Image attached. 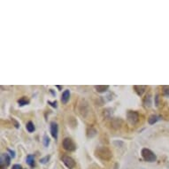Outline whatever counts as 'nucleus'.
I'll list each match as a JSON object with an SVG mask.
<instances>
[{"mask_svg":"<svg viewBox=\"0 0 169 169\" xmlns=\"http://www.w3.org/2000/svg\"><path fill=\"white\" fill-rule=\"evenodd\" d=\"M95 155L97 158H98L99 159L104 160V161H109L113 158V153L110 151V149L105 146L97 148L95 151Z\"/></svg>","mask_w":169,"mask_h":169,"instance_id":"nucleus-1","label":"nucleus"},{"mask_svg":"<svg viewBox=\"0 0 169 169\" xmlns=\"http://www.w3.org/2000/svg\"><path fill=\"white\" fill-rule=\"evenodd\" d=\"M141 154H142L143 159L147 162H151L152 163V162L156 161V159H157L156 154L154 153L153 152H152L150 149H147V148L142 149Z\"/></svg>","mask_w":169,"mask_h":169,"instance_id":"nucleus-2","label":"nucleus"},{"mask_svg":"<svg viewBox=\"0 0 169 169\" xmlns=\"http://www.w3.org/2000/svg\"><path fill=\"white\" fill-rule=\"evenodd\" d=\"M62 145L66 151H68V152H74L76 149V145H75V142L69 137H67L63 140Z\"/></svg>","mask_w":169,"mask_h":169,"instance_id":"nucleus-3","label":"nucleus"},{"mask_svg":"<svg viewBox=\"0 0 169 169\" xmlns=\"http://www.w3.org/2000/svg\"><path fill=\"white\" fill-rule=\"evenodd\" d=\"M139 113L136 111H129L127 113V119L131 125H136L139 121Z\"/></svg>","mask_w":169,"mask_h":169,"instance_id":"nucleus-4","label":"nucleus"},{"mask_svg":"<svg viewBox=\"0 0 169 169\" xmlns=\"http://www.w3.org/2000/svg\"><path fill=\"white\" fill-rule=\"evenodd\" d=\"M62 161L65 164V166L69 169H73L75 167L76 163L75 161V159L73 158H71L69 156H63L62 157Z\"/></svg>","mask_w":169,"mask_h":169,"instance_id":"nucleus-5","label":"nucleus"},{"mask_svg":"<svg viewBox=\"0 0 169 169\" xmlns=\"http://www.w3.org/2000/svg\"><path fill=\"white\" fill-rule=\"evenodd\" d=\"M11 163V158L7 153H3L0 157V166L6 167Z\"/></svg>","mask_w":169,"mask_h":169,"instance_id":"nucleus-6","label":"nucleus"},{"mask_svg":"<svg viewBox=\"0 0 169 169\" xmlns=\"http://www.w3.org/2000/svg\"><path fill=\"white\" fill-rule=\"evenodd\" d=\"M51 134L55 140L58 139V134H59V126L56 122H51Z\"/></svg>","mask_w":169,"mask_h":169,"instance_id":"nucleus-7","label":"nucleus"},{"mask_svg":"<svg viewBox=\"0 0 169 169\" xmlns=\"http://www.w3.org/2000/svg\"><path fill=\"white\" fill-rule=\"evenodd\" d=\"M122 123L123 121L121 119H120V118H115V119H113V120L112 121L111 125H112V127H113L114 129H121V127L122 126Z\"/></svg>","mask_w":169,"mask_h":169,"instance_id":"nucleus-8","label":"nucleus"},{"mask_svg":"<svg viewBox=\"0 0 169 169\" xmlns=\"http://www.w3.org/2000/svg\"><path fill=\"white\" fill-rule=\"evenodd\" d=\"M69 98H70V91H69V90H65L64 92L62 93L61 102L64 104V105H66V104L69 101Z\"/></svg>","mask_w":169,"mask_h":169,"instance_id":"nucleus-9","label":"nucleus"},{"mask_svg":"<svg viewBox=\"0 0 169 169\" xmlns=\"http://www.w3.org/2000/svg\"><path fill=\"white\" fill-rule=\"evenodd\" d=\"M134 90H135V91L136 92V94L138 96H142L145 91L146 87L145 86H141V85H135L134 86Z\"/></svg>","mask_w":169,"mask_h":169,"instance_id":"nucleus-10","label":"nucleus"},{"mask_svg":"<svg viewBox=\"0 0 169 169\" xmlns=\"http://www.w3.org/2000/svg\"><path fill=\"white\" fill-rule=\"evenodd\" d=\"M97 130L92 128V127H90V128H88V129L86 131V135H87V137L88 138H93L94 136H97Z\"/></svg>","mask_w":169,"mask_h":169,"instance_id":"nucleus-11","label":"nucleus"},{"mask_svg":"<svg viewBox=\"0 0 169 169\" xmlns=\"http://www.w3.org/2000/svg\"><path fill=\"white\" fill-rule=\"evenodd\" d=\"M95 89L98 93H105L108 90L109 86L108 85H97L95 86Z\"/></svg>","mask_w":169,"mask_h":169,"instance_id":"nucleus-12","label":"nucleus"},{"mask_svg":"<svg viewBox=\"0 0 169 169\" xmlns=\"http://www.w3.org/2000/svg\"><path fill=\"white\" fill-rule=\"evenodd\" d=\"M26 162L29 167H35V157H34V155H28L27 158H26Z\"/></svg>","mask_w":169,"mask_h":169,"instance_id":"nucleus-13","label":"nucleus"},{"mask_svg":"<svg viewBox=\"0 0 169 169\" xmlns=\"http://www.w3.org/2000/svg\"><path fill=\"white\" fill-rule=\"evenodd\" d=\"M159 120H160V118H159V116L153 114V115H152L149 117V119H148V122H149L150 125H153V124H155V123L157 122L158 121H159Z\"/></svg>","mask_w":169,"mask_h":169,"instance_id":"nucleus-14","label":"nucleus"},{"mask_svg":"<svg viewBox=\"0 0 169 169\" xmlns=\"http://www.w3.org/2000/svg\"><path fill=\"white\" fill-rule=\"evenodd\" d=\"M144 105L145 107H150L152 106V97L151 95H147L145 97V98L144 99Z\"/></svg>","mask_w":169,"mask_h":169,"instance_id":"nucleus-15","label":"nucleus"},{"mask_svg":"<svg viewBox=\"0 0 169 169\" xmlns=\"http://www.w3.org/2000/svg\"><path fill=\"white\" fill-rule=\"evenodd\" d=\"M18 104H19L20 106H26V105H29V100L26 97H23L21 99L18 100Z\"/></svg>","mask_w":169,"mask_h":169,"instance_id":"nucleus-16","label":"nucleus"},{"mask_svg":"<svg viewBox=\"0 0 169 169\" xmlns=\"http://www.w3.org/2000/svg\"><path fill=\"white\" fill-rule=\"evenodd\" d=\"M26 129H27V130L29 131V133L34 132L35 129H36L35 125H34V123L32 122V121H29V122L27 123V125H26Z\"/></svg>","mask_w":169,"mask_h":169,"instance_id":"nucleus-17","label":"nucleus"},{"mask_svg":"<svg viewBox=\"0 0 169 169\" xmlns=\"http://www.w3.org/2000/svg\"><path fill=\"white\" fill-rule=\"evenodd\" d=\"M162 93L164 96L169 97V86H163L162 87Z\"/></svg>","mask_w":169,"mask_h":169,"instance_id":"nucleus-18","label":"nucleus"},{"mask_svg":"<svg viewBox=\"0 0 169 169\" xmlns=\"http://www.w3.org/2000/svg\"><path fill=\"white\" fill-rule=\"evenodd\" d=\"M43 142H44V145L45 146V147H48L49 144H50V138H49V136H47V135H44V140H43Z\"/></svg>","mask_w":169,"mask_h":169,"instance_id":"nucleus-19","label":"nucleus"},{"mask_svg":"<svg viewBox=\"0 0 169 169\" xmlns=\"http://www.w3.org/2000/svg\"><path fill=\"white\" fill-rule=\"evenodd\" d=\"M50 158H51V156H45L44 158H42L40 159V163L41 164H46L47 162L50 160Z\"/></svg>","mask_w":169,"mask_h":169,"instance_id":"nucleus-20","label":"nucleus"},{"mask_svg":"<svg viewBox=\"0 0 169 169\" xmlns=\"http://www.w3.org/2000/svg\"><path fill=\"white\" fill-rule=\"evenodd\" d=\"M12 121H13V123L14 124V126H15L16 129H19V128H20V123L18 122V121H16L15 119H13V118H12Z\"/></svg>","mask_w":169,"mask_h":169,"instance_id":"nucleus-21","label":"nucleus"},{"mask_svg":"<svg viewBox=\"0 0 169 169\" xmlns=\"http://www.w3.org/2000/svg\"><path fill=\"white\" fill-rule=\"evenodd\" d=\"M8 152L10 153L11 155V158H13V159H14L15 158V152L14 151H12V150H10V149H8Z\"/></svg>","mask_w":169,"mask_h":169,"instance_id":"nucleus-22","label":"nucleus"},{"mask_svg":"<svg viewBox=\"0 0 169 169\" xmlns=\"http://www.w3.org/2000/svg\"><path fill=\"white\" fill-rule=\"evenodd\" d=\"M48 104L49 105H51L52 107L54 108H57L58 107V106H57V102L56 101H54V102H51V101H48Z\"/></svg>","mask_w":169,"mask_h":169,"instance_id":"nucleus-23","label":"nucleus"},{"mask_svg":"<svg viewBox=\"0 0 169 169\" xmlns=\"http://www.w3.org/2000/svg\"><path fill=\"white\" fill-rule=\"evenodd\" d=\"M113 144H114L117 147H121V145H123V143L121 141H114Z\"/></svg>","mask_w":169,"mask_h":169,"instance_id":"nucleus-24","label":"nucleus"},{"mask_svg":"<svg viewBox=\"0 0 169 169\" xmlns=\"http://www.w3.org/2000/svg\"><path fill=\"white\" fill-rule=\"evenodd\" d=\"M12 169H23V168H22V167H21V165L16 164V165H13V166Z\"/></svg>","mask_w":169,"mask_h":169,"instance_id":"nucleus-25","label":"nucleus"},{"mask_svg":"<svg viewBox=\"0 0 169 169\" xmlns=\"http://www.w3.org/2000/svg\"><path fill=\"white\" fill-rule=\"evenodd\" d=\"M50 91H51V92H52V95H53V96H56V93H54L53 91H52V90H50Z\"/></svg>","mask_w":169,"mask_h":169,"instance_id":"nucleus-26","label":"nucleus"},{"mask_svg":"<svg viewBox=\"0 0 169 169\" xmlns=\"http://www.w3.org/2000/svg\"><path fill=\"white\" fill-rule=\"evenodd\" d=\"M57 88H58L59 90H61V89H62V86H57Z\"/></svg>","mask_w":169,"mask_h":169,"instance_id":"nucleus-27","label":"nucleus"}]
</instances>
